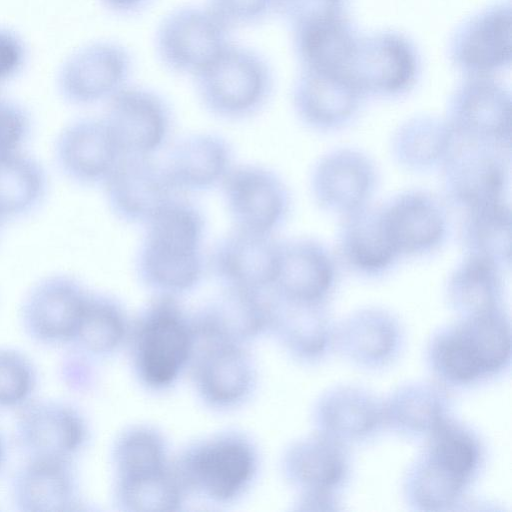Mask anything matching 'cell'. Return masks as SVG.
Segmentation results:
<instances>
[{"instance_id": "1", "label": "cell", "mask_w": 512, "mask_h": 512, "mask_svg": "<svg viewBox=\"0 0 512 512\" xmlns=\"http://www.w3.org/2000/svg\"><path fill=\"white\" fill-rule=\"evenodd\" d=\"M206 222L201 210L175 195L145 224L136 268L151 287L184 292L200 281L204 271Z\"/></svg>"}, {"instance_id": "2", "label": "cell", "mask_w": 512, "mask_h": 512, "mask_svg": "<svg viewBox=\"0 0 512 512\" xmlns=\"http://www.w3.org/2000/svg\"><path fill=\"white\" fill-rule=\"evenodd\" d=\"M511 359V329L502 308L459 317L433 333L428 367L444 386L465 387L502 373Z\"/></svg>"}, {"instance_id": "3", "label": "cell", "mask_w": 512, "mask_h": 512, "mask_svg": "<svg viewBox=\"0 0 512 512\" xmlns=\"http://www.w3.org/2000/svg\"><path fill=\"white\" fill-rule=\"evenodd\" d=\"M192 78L205 110L225 120L256 115L272 97L275 86L268 59L256 49L234 42Z\"/></svg>"}, {"instance_id": "4", "label": "cell", "mask_w": 512, "mask_h": 512, "mask_svg": "<svg viewBox=\"0 0 512 512\" xmlns=\"http://www.w3.org/2000/svg\"><path fill=\"white\" fill-rule=\"evenodd\" d=\"M231 31L206 4L181 5L158 23L155 53L169 72L193 77L232 42Z\"/></svg>"}, {"instance_id": "5", "label": "cell", "mask_w": 512, "mask_h": 512, "mask_svg": "<svg viewBox=\"0 0 512 512\" xmlns=\"http://www.w3.org/2000/svg\"><path fill=\"white\" fill-rule=\"evenodd\" d=\"M506 150H509V145L453 132L441 164L444 188L449 198L465 209L503 200L509 174Z\"/></svg>"}, {"instance_id": "6", "label": "cell", "mask_w": 512, "mask_h": 512, "mask_svg": "<svg viewBox=\"0 0 512 512\" xmlns=\"http://www.w3.org/2000/svg\"><path fill=\"white\" fill-rule=\"evenodd\" d=\"M420 59L413 43L394 31L360 35L346 76L364 94L396 96L416 82Z\"/></svg>"}, {"instance_id": "7", "label": "cell", "mask_w": 512, "mask_h": 512, "mask_svg": "<svg viewBox=\"0 0 512 512\" xmlns=\"http://www.w3.org/2000/svg\"><path fill=\"white\" fill-rule=\"evenodd\" d=\"M221 185L234 228L273 234L287 219L289 190L274 171L254 164L239 165L230 169Z\"/></svg>"}, {"instance_id": "8", "label": "cell", "mask_w": 512, "mask_h": 512, "mask_svg": "<svg viewBox=\"0 0 512 512\" xmlns=\"http://www.w3.org/2000/svg\"><path fill=\"white\" fill-rule=\"evenodd\" d=\"M452 64L468 77H491L511 63V4L498 2L466 19L453 32L449 47Z\"/></svg>"}, {"instance_id": "9", "label": "cell", "mask_w": 512, "mask_h": 512, "mask_svg": "<svg viewBox=\"0 0 512 512\" xmlns=\"http://www.w3.org/2000/svg\"><path fill=\"white\" fill-rule=\"evenodd\" d=\"M104 120L122 155L153 156L168 139L172 113L159 93L126 85L108 99Z\"/></svg>"}, {"instance_id": "10", "label": "cell", "mask_w": 512, "mask_h": 512, "mask_svg": "<svg viewBox=\"0 0 512 512\" xmlns=\"http://www.w3.org/2000/svg\"><path fill=\"white\" fill-rule=\"evenodd\" d=\"M15 436L29 459L70 460L85 441L86 426L69 404L42 399L20 407Z\"/></svg>"}, {"instance_id": "11", "label": "cell", "mask_w": 512, "mask_h": 512, "mask_svg": "<svg viewBox=\"0 0 512 512\" xmlns=\"http://www.w3.org/2000/svg\"><path fill=\"white\" fill-rule=\"evenodd\" d=\"M446 121L455 134L509 145L510 92L492 77H468L452 93Z\"/></svg>"}, {"instance_id": "12", "label": "cell", "mask_w": 512, "mask_h": 512, "mask_svg": "<svg viewBox=\"0 0 512 512\" xmlns=\"http://www.w3.org/2000/svg\"><path fill=\"white\" fill-rule=\"evenodd\" d=\"M108 204L123 222L146 224L177 193L152 156L122 155L104 181Z\"/></svg>"}, {"instance_id": "13", "label": "cell", "mask_w": 512, "mask_h": 512, "mask_svg": "<svg viewBox=\"0 0 512 512\" xmlns=\"http://www.w3.org/2000/svg\"><path fill=\"white\" fill-rule=\"evenodd\" d=\"M73 278L51 276L36 284L21 308V323L34 341L47 345L71 342L88 298Z\"/></svg>"}, {"instance_id": "14", "label": "cell", "mask_w": 512, "mask_h": 512, "mask_svg": "<svg viewBox=\"0 0 512 512\" xmlns=\"http://www.w3.org/2000/svg\"><path fill=\"white\" fill-rule=\"evenodd\" d=\"M280 247L273 234L233 227L216 244L210 263L229 289L261 293L273 286Z\"/></svg>"}, {"instance_id": "15", "label": "cell", "mask_w": 512, "mask_h": 512, "mask_svg": "<svg viewBox=\"0 0 512 512\" xmlns=\"http://www.w3.org/2000/svg\"><path fill=\"white\" fill-rule=\"evenodd\" d=\"M399 319L379 307L358 309L335 327L334 347L354 366L377 371L389 367L403 350Z\"/></svg>"}, {"instance_id": "16", "label": "cell", "mask_w": 512, "mask_h": 512, "mask_svg": "<svg viewBox=\"0 0 512 512\" xmlns=\"http://www.w3.org/2000/svg\"><path fill=\"white\" fill-rule=\"evenodd\" d=\"M377 180L376 166L366 154L342 148L316 163L311 190L321 208L343 217L370 203Z\"/></svg>"}, {"instance_id": "17", "label": "cell", "mask_w": 512, "mask_h": 512, "mask_svg": "<svg viewBox=\"0 0 512 512\" xmlns=\"http://www.w3.org/2000/svg\"><path fill=\"white\" fill-rule=\"evenodd\" d=\"M133 65L130 50L118 42L90 44L65 64L60 75L61 91L79 104L110 99L128 85Z\"/></svg>"}, {"instance_id": "18", "label": "cell", "mask_w": 512, "mask_h": 512, "mask_svg": "<svg viewBox=\"0 0 512 512\" xmlns=\"http://www.w3.org/2000/svg\"><path fill=\"white\" fill-rule=\"evenodd\" d=\"M364 96L341 72L305 68H301L291 93L297 116L317 130L347 124L358 112Z\"/></svg>"}, {"instance_id": "19", "label": "cell", "mask_w": 512, "mask_h": 512, "mask_svg": "<svg viewBox=\"0 0 512 512\" xmlns=\"http://www.w3.org/2000/svg\"><path fill=\"white\" fill-rule=\"evenodd\" d=\"M381 206L387 234L399 257L424 255L444 242L446 213L431 194L410 190Z\"/></svg>"}, {"instance_id": "20", "label": "cell", "mask_w": 512, "mask_h": 512, "mask_svg": "<svg viewBox=\"0 0 512 512\" xmlns=\"http://www.w3.org/2000/svg\"><path fill=\"white\" fill-rule=\"evenodd\" d=\"M336 282L335 261L320 242L298 238L281 242L273 288L293 303H324Z\"/></svg>"}, {"instance_id": "21", "label": "cell", "mask_w": 512, "mask_h": 512, "mask_svg": "<svg viewBox=\"0 0 512 512\" xmlns=\"http://www.w3.org/2000/svg\"><path fill=\"white\" fill-rule=\"evenodd\" d=\"M313 420L318 433L344 445L372 438L383 426V400L368 389L342 384L317 400Z\"/></svg>"}, {"instance_id": "22", "label": "cell", "mask_w": 512, "mask_h": 512, "mask_svg": "<svg viewBox=\"0 0 512 512\" xmlns=\"http://www.w3.org/2000/svg\"><path fill=\"white\" fill-rule=\"evenodd\" d=\"M191 337L169 299L156 303L142 329L138 349L142 377L153 386L169 384L187 360Z\"/></svg>"}, {"instance_id": "23", "label": "cell", "mask_w": 512, "mask_h": 512, "mask_svg": "<svg viewBox=\"0 0 512 512\" xmlns=\"http://www.w3.org/2000/svg\"><path fill=\"white\" fill-rule=\"evenodd\" d=\"M232 160V147L225 138L197 133L177 143L162 165L176 193L203 192L221 185Z\"/></svg>"}, {"instance_id": "24", "label": "cell", "mask_w": 512, "mask_h": 512, "mask_svg": "<svg viewBox=\"0 0 512 512\" xmlns=\"http://www.w3.org/2000/svg\"><path fill=\"white\" fill-rule=\"evenodd\" d=\"M122 154L104 119H83L68 126L57 142V157L72 179L105 181Z\"/></svg>"}, {"instance_id": "25", "label": "cell", "mask_w": 512, "mask_h": 512, "mask_svg": "<svg viewBox=\"0 0 512 512\" xmlns=\"http://www.w3.org/2000/svg\"><path fill=\"white\" fill-rule=\"evenodd\" d=\"M338 251L345 264L368 276L384 273L398 259L386 231L382 206H365L342 217Z\"/></svg>"}, {"instance_id": "26", "label": "cell", "mask_w": 512, "mask_h": 512, "mask_svg": "<svg viewBox=\"0 0 512 512\" xmlns=\"http://www.w3.org/2000/svg\"><path fill=\"white\" fill-rule=\"evenodd\" d=\"M77 491L70 460L29 459L12 481L13 502L24 512L75 510Z\"/></svg>"}, {"instance_id": "27", "label": "cell", "mask_w": 512, "mask_h": 512, "mask_svg": "<svg viewBox=\"0 0 512 512\" xmlns=\"http://www.w3.org/2000/svg\"><path fill=\"white\" fill-rule=\"evenodd\" d=\"M284 465L289 480L302 493L337 494L350 473L346 445L318 432L293 444Z\"/></svg>"}, {"instance_id": "28", "label": "cell", "mask_w": 512, "mask_h": 512, "mask_svg": "<svg viewBox=\"0 0 512 512\" xmlns=\"http://www.w3.org/2000/svg\"><path fill=\"white\" fill-rule=\"evenodd\" d=\"M450 400L438 381L402 384L383 400L384 426L407 438L427 437L450 416Z\"/></svg>"}, {"instance_id": "29", "label": "cell", "mask_w": 512, "mask_h": 512, "mask_svg": "<svg viewBox=\"0 0 512 512\" xmlns=\"http://www.w3.org/2000/svg\"><path fill=\"white\" fill-rule=\"evenodd\" d=\"M254 459L241 441L225 439L208 444L191 460L193 480L212 498L229 500L249 481Z\"/></svg>"}, {"instance_id": "30", "label": "cell", "mask_w": 512, "mask_h": 512, "mask_svg": "<svg viewBox=\"0 0 512 512\" xmlns=\"http://www.w3.org/2000/svg\"><path fill=\"white\" fill-rule=\"evenodd\" d=\"M296 56L305 69L341 72L346 68L360 34L343 16L291 30Z\"/></svg>"}, {"instance_id": "31", "label": "cell", "mask_w": 512, "mask_h": 512, "mask_svg": "<svg viewBox=\"0 0 512 512\" xmlns=\"http://www.w3.org/2000/svg\"><path fill=\"white\" fill-rule=\"evenodd\" d=\"M471 485L423 450L403 478V494L413 510L438 512L453 509Z\"/></svg>"}, {"instance_id": "32", "label": "cell", "mask_w": 512, "mask_h": 512, "mask_svg": "<svg viewBox=\"0 0 512 512\" xmlns=\"http://www.w3.org/2000/svg\"><path fill=\"white\" fill-rule=\"evenodd\" d=\"M503 269L486 259L466 255L451 273L446 297L459 317H469L501 308Z\"/></svg>"}, {"instance_id": "33", "label": "cell", "mask_w": 512, "mask_h": 512, "mask_svg": "<svg viewBox=\"0 0 512 512\" xmlns=\"http://www.w3.org/2000/svg\"><path fill=\"white\" fill-rule=\"evenodd\" d=\"M281 301L276 320L291 352L309 362L323 359L334 347L336 327L323 303Z\"/></svg>"}, {"instance_id": "34", "label": "cell", "mask_w": 512, "mask_h": 512, "mask_svg": "<svg viewBox=\"0 0 512 512\" xmlns=\"http://www.w3.org/2000/svg\"><path fill=\"white\" fill-rule=\"evenodd\" d=\"M462 238L467 255L486 259L502 269L511 260V213L505 199L466 209Z\"/></svg>"}, {"instance_id": "35", "label": "cell", "mask_w": 512, "mask_h": 512, "mask_svg": "<svg viewBox=\"0 0 512 512\" xmlns=\"http://www.w3.org/2000/svg\"><path fill=\"white\" fill-rule=\"evenodd\" d=\"M453 132L446 120L417 116L407 120L392 138V153L397 162L411 171H426L441 166Z\"/></svg>"}, {"instance_id": "36", "label": "cell", "mask_w": 512, "mask_h": 512, "mask_svg": "<svg viewBox=\"0 0 512 512\" xmlns=\"http://www.w3.org/2000/svg\"><path fill=\"white\" fill-rule=\"evenodd\" d=\"M424 450L470 483L484 463V446L477 433L451 416L427 436Z\"/></svg>"}, {"instance_id": "37", "label": "cell", "mask_w": 512, "mask_h": 512, "mask_svg": "<svg viewBox=\"0 0 512 512\" xmlns=\"http://www.w3.org/2000/svg\"><path fill=\"white\" fill-rule=\"evenodd\" d=\"M199 379L205 396L218 404L239 400L248 390L251 380L249 363L237 348L222 344L204 358Z\"/></svg>"}, {"instance_id": "38", "label": "cell", "mask_w": 512, "mask_h": 512, "mask_svg": "<svg viewBox=\"0 0 512 512\" xmlns=\"http://www.w3.org/2000/svg\"><path fill=\"white\" fill-rule=\"evenodd\" d=\"M45 189V175L31 157L17 152L0 162V219L32 209Z\"/></svg>"}, {"instance_id": "39", "label": "cell", "mask_w": 512, "mask_h": 512, "mask_svg": "<svg viewBox=\"0 0 512 512\" xmlns=\"http://www.w3.org/2000/svg\"><path fill=\"white\" fill-rule=\"evenodd\" d=\"M123 324L113 301L89 294L71 342L87 352H110L123 337Z\"/></svg>"}, {"instance_id": "40", "label": "cell", "mask_w": 512, "mask_h": 512, "mask_svg": "<svg viewBox=\"0 0 512 512\" xmlns=\"http://www.w3.org/2000/svg\"><path fill=\"white\" fill-rule=\"evenodd\" d=\"M121 496L124 504L136 511H168L179 503L177 485L164 469L122 479Z\"/></svg>"}, {"instance_id": "41", "label": "cell", "mask_w": 512, "mask_h": 512, "mask_svg": "<svg viewBox=\"0 0 512 512\" xmlns=\"http://www.w3.org/2000/svg\"><path fill=\"white\" fill-rule=\"evenodd\" d=\"M37 383L36 368L21 351L0 348V408L21 407Z\"/></svg>"}, {"instance_id": "42", "label": "cell", "mask_w": 512, "mask_h": 512, "mask_svg": "<svg viewBox=\"0 0 512 512\" xmlns=\"http://www.w3.org/2000/svg\"><path fill=\"white\" fill-rule=\"evenodd\" d=\"M122 479L163 470V452L158 439L147 431H135L120 442L116 452Z\"/></svg>"}, {"instance_id": "43", "label": "cell", "mask_w": 512, "mask_h": 512, "mask_svg": "<svg viewBox=\"0 0 512 512\" xmlns=\"http://www.w3.org/2000/svg\"><path fill=\"white\" fill-rule=\"evenodd\" d=\"M346 0H277L276 14L290 29L343 16Z\"/></svg>"}, {"instance_id": "44", "label": "cell", "mask_w": 512, "mask_h": 512, "mask_svg": "<svg viewBox=\"0 0 512 512\" xmlns=\"http://www.w3.org/2000/svg\"><path fill=\"white\" fill-rule=\"evenodd\" d=\"M277 0H207L205 3L231 30L260 24L276 14Z\"/></svg>"}, {"instance_id": "45", "label": "cell", "mask_w": 512, "mask_h": 512, "mask_svg": "<svg viewBox=\"0 0 512 512\" xmlns=\"http://www.w3.org/2000/svg\"><path fill=\"white\" fill-rule=\"evenodd\" d=\"M28 130L29 120L23 109L0 99V162L18 152Z\"/></svg>"}, {"instance_id": "46", "label": "cell", "mask_w": 512, "mask_h": 512, "mask_svg": "<svg viewBox=\"0 0 512 512\" xmlns=\"http://www.w3.org/2000/svg\"><path fill=\"white\" fill-rule=\"evenodd\" d=\"M23 56L20 40L11 32L0 29V82L18 70Z\"/></svg>"}, {"instance_id": "47", "label": "cell", "mask_w": 512, "mask_h": 512, "mask_svg": "<svg viewBox=\"0 0 512 512\" xmlns=\"http://www.w3.org/2000/svg\"><path fill=\"white\" fill-rule=\"evenodd\" d=\"M299 506L300 510L305 511H335L340 509V500L336 493H302Z\"/></svg>"}, {"instance_id": "48", "label": "cell", "mask_w": 512, "mask_h": 512, "mask_svg": "<svg viewBox=\"0 0 512 512\" xmlns=\"http://www.w3.org/2000/svg\"><path fill=\"white\" fill-rule=\"evenodd\" d=\"M113 12L123 16L137 15L146 10L154 0H102Z\"/></svg>"}, {"instance_id": "49", "label": "cell", "mask_w": 512, "mask_h": 512, "mask_svg": "<svg viewBox=\"0 0 512 512\" xmlns=\"http://www.w3.org/2000/svg\"><path fill=\"white\" fill-rule=\"evenodd\" d=\"M4 457H5V447H4L3 439L0 435V467L3 463Z\"/></svg>"}, {"instance_id": "50", "label": "cell", "mask_w": 512, "mask_h": 512, "mask_svg": "<svg viewBox=\"0 0 512 512\" xmlns=\"http://www.w3.org/2000/svg\"><path fill=\"white\" fill-rule=\"evenodd\" d=\"M1 220V219H0Z\"/></svg>"}]
</instances>
